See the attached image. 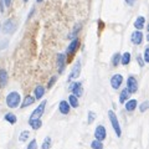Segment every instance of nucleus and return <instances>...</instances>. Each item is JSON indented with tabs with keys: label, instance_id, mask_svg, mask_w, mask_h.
Wrapping results in <instances>:
<instances>
[{
	"label": "nucleus",
	"instance_id": "1a4fd4ad",
	"mask_svg": "<svg viewBox=\"0 0 149 149\" xmlns=\"http://www.w3.org/2000/svg\"><path fill=\"white\" fill-rule=\"evenodd\" d=\"M3 30L5 34H11V32H14L16 30V24L14 20H6L5 24H4L3 26Z\"/></svg>",
	"mask_w": 149,
	"mask_h": 149
},
{
	"label": "nucleus",
	"instance_id": "f03ea898",
	"mask_svg": "<svg viewBox=\"0 0 149 149\" xmlns=\"http://www.w3.org/2000/svg\"><path fill=\"white\" fill-rule=\"evenodd\" d=\"M108 117H109L112 127H113L116 134H117V137H120V136H122V130H120V125H119V120L117 118V116H116V113L113 111H109L108 112Z\"/></svg>",
	"mask_w": 149,
	"mask_h": 149
},
{
	"label": "nucleus",
	"instance_id": "5701e85b",
	"mask_svg": "<svg viewBox=\"0 0 149 149\" xmlns=\"http://www.w3.org/2000/svg\"><path fill=\"white\" fill-rule=\"evenodd\" d=\"M120 62H122V65H128L130 62V54L129 52H124L122 56H120Z\"/></svg>",
	"mask_w": 149,
	"mask_h": 149
},
{
	"label": "nucleus",
	"instance_id": "f704fd0d",
	"mask_svg": "<svg viewBox=\"0 0 149 149\" xmlns=\"http://www.w3.org/2000/svg\"><path fill=\"white\" fill-rule=\"evenodd\" d=\"M136 1H137V0H125V3H127L128 5H130V6L134 5V3H136Z\"/></svg>",
	"mask_w": 149,
	"mask_h": 149
},
{
	"label": "nucleus",
	"instance_id": "7c9ffc66",
	"mask_svg": "<svg viewBox=\"0 0 149 149\" xmlns=\"http://www.w3.org/2000/svg\"><path fill=\"white\" fill-rule=\"evenodd\" d=\"M95 118H96V114L93 113V112H90L88 113V123H93V120H95Z\"/></svg>",
	"mask_w": 149,
	"mask_h": 149
},
{
	"label": "nucleus",
	"instance_id": "bb28decb",
	"mask_svg": "<svg viewBox=\"0 0 149 149\" xmlns=\"http://www.w3.org/2000/svg\"><path fill=\"white\" fill-rule=\"evenodd\" d=\"M50 147H51V138L46 137L44 143H42V146H41V148H42V149H50Z\"/></svg>",
	"mask_w": 149,
	"mask_h": 149
},
{
	"label": "nucleus",
	"instance_id": "a878e982",
	"mask_svg": "<svg viewBox=\"0 0 149 149\" xmlns=\"http://www.w3.org/2000/svg\"><path fill=\"white\" fill-rule=\"evenodd\" d=\"M119 61H120V55L119 54H114L113 57H112V65L116 67L119 65Z\"/></svg>",
	"mask_w": 149,
	"mask_h": 149
},
{
	"label": "nucleus",
	"instance_id": "58836bf2",
	"mask_svg": "<svg viewBox=\"0 0 149 149\" xmlns=\"http://www.w3.org/2000/svg\"><path fill=\"white\" fill-rule=\"evenodd\" d=\"M24 1H27V0H24Z\"/></svg>",
	"mask_w": 149,
	"mask_h": 149
},
{
	"label": "nucleus",
	"instance_id": "f3484780",
	"mask_svg": "<svg viewBox=\"0 0 149 149\" xmlns=\"http://www.w3.org/2000/svg\"><path fill=\"white\" fill-rule=\"evenodd\" d=\"M36 100H35V97H32V96H27V97H25V100L22 101V103H21V108H26V107H29V106H31L32 103H34Z\"/></svg>",
	"mask_w": 149,
	"mask_h": 149
},
{
	"label": "nucleus",
	"instance_id": "b1692460",
	"mask_svg": "<svg viewBox=\"0 0 149 149\" xmlns=\"http://www.w3.org/2000/svg\"><path fill=\"white\" fill-rule=\"evenodd\" d=\"M91 148L92 149H103V144H102L101 141H97V139H95V141L91 143Z\"/></svg>",
	"mask_w": 149,
	"mask_h": 149
},
{
	"label": "nucleus",
	"instance_id": "20e7f679",
	"mask_svg": "<svg viewBox=\"0 0 149 149\" xmlns=\"http://www.w3.org/2000/svg\"><path fill=\"white\" fill-rule=\"evenodd\" d=\"M45 107H46V101H42V102H41V103L34 109V112L31 113L30 119H31V118H41V116H42L44 112H45Z\"/></svg>",
	"mask_w": 149,
	"mask_h": 149
},
{
	"label": "nucleus",
	"instance_id": "412c9836",
	"mask_svg": "<svg viewBox=\"0 0 149 149\" xmlns=\"http://www.w3.org/2000/svg\"><path fill=\"white\" fill-rule=\"evenodd\" d=\"M68 104H70V107L77 108L78 107V97H76L74 95H71L68 97Z\"/></svg>",
	"mask_w": 149,
	"mask_h": 149
},
{
	"label": "nucleus",
	"instance_id": "a211bd4d",
	"mask_svg": "<svg viewBox=\"0 0 149 149\" xmlns=\"http://www.w3.org/2000/svg\"><path fill=\"white\" fill-rule=\"evenodd\" d=\"M144 22H146V17H144V16H139V17H137L136 22H134V27H136L137 30H142L144 27Z\"/></svg>",
	"mask_w": 149,
	"mask_h": 149
},
{
	"label": "nucleus",
	"instance_id": "e433bc0d",
	"mask_svg": "<svg viewBox=\"0 0 149 149\" xmlns=\"http://www.w3.org/2000/svg\"><path fill=\"white\" fill-rule=\"evenodd\" d=\"M0 11H4V5H3V1H0Z\"/></svg>",
	"mask_w": 149,
	"mask_h": 149
},
{
	"label": "nucleus",
	"instance_id": "c9c22d12",
	"mask_svg": "<svg viewBox=\"0 0 149 149\" xmlns=\"http://www.w3.org/2000/svg\"><path fill=\"white\" fill-rule=\"evenodd\" d=\"M4 4H5L6 6H10V4H11V0H4Z\"/></svg>",
	"mask_w": 149,
	"mask_h": 149
},
{
	"label": "nucleus",
	"instance_id": "9d476101",
	"mask_svg": "<svg viewBox=\"0 0 149 149\" xmlns=\"http://www.w3.org/2000/svg\"><path fill=\"white\" fill-rule=\"evenodd\" d=\"M130 40L134 45H141L142 41H143V32L141 30H137L132 32V36H130Z\"/></svg>",
	"mask_w": 149,
	"mask_h": 149
},
{
	"label": "nucleus",
	"instance_id": "dca6fc26",
	"mask_svg": "<svg viewBox=\"0 0 149 149\" xmlns=\"http://www.w3.org/2000/svg\"><path fill=\"white\" fill-rule=\"evenodd\" d=\"M8 83V72L5 70H0V87H5Z\"/></svg>",
	"mask_w": 149,
	"mask_h": 149
},
{
	"label": "nucleus",
	"instance_id": "2eb2a0df",
	"mask_svg": "<svg viewBox=\"0 0 149 149\" xmlns=\"http://www.w3.org/2000/svg\"><path fill=\"white\" fill-rule=\"evenodd\" d=\"M58 109H60V112H61L62 114L70 113V104H68V102L61 101V102H60V104H58Z\"/></svg>",
	"mask_w": 149,
	"mask_h": 149
},
{
	"label": "nucleus",
	"instance_id": "9b49d317",
	"mask_svg": "<svg viewBox=\"0 0 149 149\" xmlns=\"http://www.w3.org/2000/svg\"><path fill=\"white\" fill-rule=\"evenodd\" d=\"M65 65H66V55H65V54H58L57 55L58 73H63V71H65Z\"/></svg>",
	"mask_w": 149,
	"mask_h": 149
},
{
	"label": "nucleus",
	"instance_id": "4be33fe9",
	"mask_svg": "<svg viewBox=\"0 0 149 149\" xmlns=\"http://www.w3.org/2000/svg\"><path fill=\"white\" fill-rule=\"evenodd\" d=\"M4 119H5L6 122H9L10 124H15L16 123V116L14 113H6L5 117H4Z\"/></svg>",
	"mask_w": 149,
	"mask_h": 149
},
{
	"label": "nucleus",
	"instance_id": "6ab92c4d",
	"mask_svg": "<svg viewBox=\"0 0 149 149\" xmlns=\"http://www.w3.org/2000/svg\"><path fill=\"white\" fill-rule=\"evenodd\" d=\"M45 95V88L42 86H37L35 88V100H41Z\"/></svg>",
	"mask_w": 149,
	"mask_h": 149
},
{
	"label": "nucleus",
	"instance_id": "0eeeda50",
	"mask_svg": "<svg viewBox=\"0 0 149 149\" xmlns=\"http://www.w3.org/2000/svg\"><path fill=\"white\" fill-rule=\"evenodd\" d=\"M80 73H81V62L77 61L76 63L73 65L72 71H71V73H70V76H68V80L71 81V80H74V78H77L78 76H80Z\"/></svg>",
	"mask_w": 149,
	"mask_h": 149
},
{
	"label": "nucleus",
	"instance_id": "393cba45",
	"mask_svg": "<svg viewBox=\"0 0 149 149\" xmlns=\"http://www.w3.org/2000/svg\"><path fill=\"white\" fill-rule=\"evenodd\" d=\"M29 136H30L29 130H24V132H21L20 136H19V141H20V142H26L27 138H29Z\"/></svg>",
	"mask_w": 149,
	"mask_h": 149
},
{
	"label": "nucleus",
	"instance_id": "aec40b11",
	"mask_svg": "<svg viewBox=\"0 0 149 149\" xmlns=\"http://www.w3.org/2000/svg\"><path fill=\"white\" fill-rule=\"evenodd\" d=\"M127 100H129V92H128L127 88H124L119 95V103H124Z\"/></svg>",
	"mask_w": 149,
	"mask_h": 149
},
{
	"label": "nucleus",
	"instance_id": "7ed1b4c3",
	"mask_svg": "<svg viewBox=\"0 0 149 149\" xmlns=\"http://www.w3.org/2000/svg\"><path fill=\"white\" fill-rule=\"evenodd\" d=\"M127 90L129 93H136L138 91V82L134 76H129L127 80Z\"/></svg>",
	"mask_w": 149,
	"mask_h": 149
},
{
	"label": "nucleus",
	"instance_id": "f8f14e48",
	"mask_svg": "<svg viewBox=\"0 0 149 149\" xmlns=\"http://www.w3.org/2000/svg\"><path fill=\"white\" fill-rule=\"evenodd\" d=\"M95 138L97 139V141H101V142L106 138V128L103 127V125H98V127L96 128V130H95Z\"/></svg>",
	"mask_w": 149,
	"mask_h": 149
},
{
	"label": "nucleus",
	"instance_id": "473e14b6",
	"mask_svg": "<svg viewBox=\"0 0 149 149\" xmlns=\"http://www.w3.org/2000/svg\"><path fill=\"white\" fill-rule=\"evenodd\" d=\"M36 147H37V143H36L35 139H32L29 144V147H27V149H36Z\"/></svg>",
	"mask_w": 149,
	"mask_h": 149
},
{
	"label": "nucleus",
	"instance_id": "ddd939ff",
	"mask_svg": "<svg viewBox=\"0 0 149 149\" xmlns=\"http://www.w3.org/2000/svg\"><path fill=\"white\" fill-rule=\"evenodd\" d=\"M124 103H125V109H127L128 112H133L137 108L138 102H137V100H127Z\"/></svg>",
	"mask_w": 149,
	"mask_h": 149
},
{
	"label": "nucleus",
	"instance_id": "2f4dec72",
	"mask_svg": "<svg viewBox=\"0 0 149 149\" xmlns=\"http://www.w3.org/2000/svg\"><path fill=\"white\" fill-rule=\"evenodd\" d=\"M144 62H149V49L147 47L146 50H144Z\"/></svg>",
	"mask_w": 149,
	"mask_h": 149
},
{
	"label": "nucleus",
	"instance_id": "f257e3e1",
	"mask_svg": "<svg viewBox=\"0 0 149 149\" xmlns=\"http://www.w3.org/2000/svg\"><path fill=\"white\" fill-rule=\"evenodd\" d=\"M20 101H21V97H20V93L17 92H10L6 96V104L9 108H16L20 104Z\"/></svg>",
	"mask_w": 149,
	"mask_h": 149
},
{
	"label": "nucleus",
	"instance_id": "c85d7f7f",
	"mask_svg": "<svg viewBox=\"0 0 149 149\" xmlns=\"http://www.w3.org/2000/svg\"><path fill=\"white\" fill-rule=\"evenodd\" d=\"M148 107H149V102L146 101V102H143V103L139 106V109H141V112H143V113H144V112L148 109Z\"/></svg>",
	"mask_w": 149,
	"mask_h": 149
},
{
	"label": "nucleus",
	"instance_id": "39448f33",
	"mask_svg": "<svg viewBox=\"0 0 149 149\" xmlns=\"http://www.w3.org/2000/svg\"><path fill=\"white\" fill-rule=\"evenodd\" d=\"M70 90L72 91V93L76 97H81L83 93V88H82V83L81 82H73L70 86Z\"/></svg>",
	"mask_w": 149,
	"mask_h": 149
},
{
	"label": "nucleus",
	"instance_id": "6e6552de",
	"mask_svg": "<svg viewBox=\"0 0 149 149\" xmlns=\"http://www.w3.org/2000/svg\"><path fill=\"white\" fill-rule=\"evenodd\" d=\"M78 46H80V39H78V37H74L67 47V55H73L77 51Z\"/></svg>",
	"mask_w": 149,
	"mask_h": 149
},
{
	"label": "nucleus",
	"instance_id": "4468645a",
	"mask_svg": "<svg viewBox=\"0 0 149 149\" xmlns=\"http://www.w3.org/2000/svg\"><path fill=\"white\" fill-rule=\"evenodd\" d=\"M29 124L31 125L32 129L37 130V129L41 128V125H42V122H41L40 118H31V119H29Z\"/></svg>",
	"mask_w": 149,
	"mask_h": 149
},
{
	"label": "nucleus",
	"instance_id": "72a5a7b5",
	"mask_svg": "<svg viewBox=\"0 0 149 149\" xmlns=\"http://www.w3.org/2000/svg\"><path fill=\"white\" fill-rule=\"evenodd\" d=\"M137 61H138V63H139V66H141V67H144L146 62H144V60L141 57V56H137Z\"/></svg>",
	"mask_w": 149,
	"mask_h": 149
},
{
	"label": "nucleus",
	"instance_id": "423d86ee",
	"mask_svg": "<svg viewBox=\"0 0 149 149\" xmlns=\"http://www.w3.org/2000/svg\"><path fill=\"white\" fill-rule=\"evenodd\" d=\"M122 82H123V76L122 74H114V76H112L111 78V86L114 88V90H118V88L120 87V85H122Z\"/></svg>",
	"mask_w": 149,
	"mask_h": 149
},
{
	"label": "nucleus",
	"instance_id": "c756f323",
	"mask_svg": "<svg viewBox=\"0 0 149 149\" xmlns=\"http://www.w3.org/2000/svg\"><path fill=\"white\" fill-rule=\"evenodd\" d=\"M56 80H57V77H56V76H52V77H51V80H50L49 83H47V88H51V87H52V86L55 85Z\"/></svg>",
	"mask_w": 149,
	"mask_h": 149
},
{
	"label": "nucleus",
	"instance_id": "cd10ccee",
	"mask_svg": "<svg viewBox=\"0 0 149 149\" xmlns=\"http://www.w3.org/2000/svg\"><path fill=\"white\" fill-rule=\"evenodd\" d=\"M80 30H81V24H77V25H76V27L73 29L72 34L70 35V39H74V37H76V35L78 34V31H80Z\"/></svg>",
	"mask_w": 149,
	"mask_h": 149
},
{
	"label": "nucleus",
	"instance_id": "4c0bfd02",
	"mask_svg": "<svg viewBox=\"0 0 149 149\" xmlns=\"http://www.w3.org/2000/svg\"><path fill=\"white\" fill-rule=\"evenodd\" d=\"M36 3H42V0H36Z\"/></svg>",
	"mask_w": 149,
	"mask_h": 149
}]
</instances>
